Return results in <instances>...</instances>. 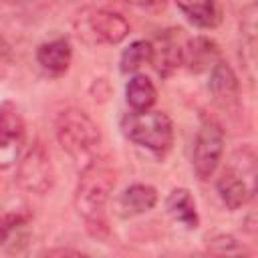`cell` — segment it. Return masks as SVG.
Wrapping results in <instances>:
<instances>
[{
  "instance_id": "obj_13",
  "label": "cell",
  "mask_w": 258,
  "mask_h": 258,
  "mask_svg": "<svg viewBox=\"0 0 258 258\" xmlns=\"http://www.w3.org/2000/svg\"><path fill=\"white\" fill-rule=\"evenodd\" d=\"M165 210H167L169 218L173 222L181 224L185 230H198L200 214H198V206H196V200L189 189H185V187L171 189L165 200Z\"/></svg>"
},
{
  "instance_id": "obj_11",
  "label": "cell",
  "mask_w": 258,
  "mask_h": 258,
  "mask_svg": "<svg viewBox=\"0 0 258 258\" xmlns=\"http://www.w3.org/2000/svg\"><path fill=\"white\" fill-rule=\"evenodd\" d=\"M157 204V189L149 183H133L123 189V194L117 200V210L123 218L141 216L149 210H153Z\"/></svg>"
},
{
  "instance_id": "obj_6",
  "label": "cell",
  "mask_w": 258,
  "mask_h": 258,
  "mask_svg": "<svg viewBox=\"0 0 258 258\" xmlns=\"http://www.w3.org/2000/svg\"><path fill=\"white\" fill-rule=\"evenodd\" d=\"M222 155H224V131L218 121L206 117L198 127L194 139V153H191V161L198 177L204 181L210 179L218 169Z\"/></svg>"
},
{
  "instance_id": "obj_18",
  "label": "cell",
  "mask_w": 258,
  "mask_h": 258,
  "mask_svg": "<svg viewBox=\"0 0 258 258\" xmlns=\"http://www.w3.org/2000/svg\"><path fill=\"white\" fill-rule=\"evenodd\" d=\"M28 224V216L22 212H0V246H6L14 238L18 240Z\"/></svg>"
},
{
  "instance_id": "obj_10",
  "label": "cell",
  "mask_w": 258,
  "mask_h": 258,
  "mask_svg": "<svg viewBox=\"0 0 258 258\" xmlns=\"http://www.w3.org/2000/svg\"><path fill=\"white\" fill-rule=\"evenodd\" d=\"M210 93L214 97V101L224 107V109H230V107H236L238 105V99H240V83H238V77L234 73V69L226 62V60H218L214 64V69L210 71Z\"/></svg>"
},
{
  "instance_id": "obj_1",
  "label": "cell",
  "mask_w": 258,
  "mask_h": 258,
  "mask_svg": "<svg viewBox=\"0 0 258 258\" xmlns=\"http://www.w3.org/2000/svg\"><path fill=\"white\" fill-rule=\"evenodd\" d=\"M115 181V167L105 157H91L89 161H85L79 173V181L75 187V208L85 220L87 230L95 238H103L109 234L105 206L113 194Z\"/></svg>"
},
{
  "instance_id": "obj_5",
  "label": "cell",
  "mask_w": 258,
  "mask_h": 258,
  "mask_svg": "<svg viewBox=\"0 0 258 258\" xmlns=\"http://www.w3.org/2000/svg\"><path fill=\"white\" fill-rule=\"evenodd\" d=\"M16 181L18 185L28 191L42 196L54 183V165L50 153L40 141H34L22 155L16 167Z\"/></svg>"
},
{
  "instance_id": "obj_15",
  "label": "cell",
  "mask_w": 258,
  "mask_h": 258,
  "mask_svg": "<svg viewBox=\"0 0 258 258\" xmlns=\"http://www.w3.org/2000/svg\"><path fill=\"white\" fill-rule=\"evenodd\" d=\"M125 99L133 111H147L157 101V89L147 75H133L125 87Z\"/></svg>"
},
{
  "instance_id": "obj_19",
  "label": "cell",
  "mask_w": 258,
  "mask_h": 258,
  "mask_svg": "<svg viewBox=\"0 0 258 258\" xmlns=\"http://www.w3.org/2000/svg\"><path fill=\"white\" fill-rule=\"evenodd\" d=\"M208 246H212L216 252H226V254L240 248L238 242H236V238H232L230 234H218L214 238H208Z\"/></svg>"
},
{
  "instance_id": "obj_9",
  "label": "cell",
  "mask_w": 258,
  "mask_h": 258,
  "mask_svg": "<svg viewBox=\"0 0 258 258\" xmlns=\"http://www.w3.org/2000/svg\"><path fill=\"white\" fill-rule=\"evenodd\" d=\"M218 60H222L220 46L208 36H194L181 48V64H185L196 75L212 71Z\"/></svg>"
},
{
  "instance_id": "obj_20",
  "label": "cell",
  "mask_w": 258,
  "mask_h": 258,
  "mask_svg": "<svg viewBox=\"0 0 258 258\" xmlns=\"http://www.w3.org/2000/svg\"><path fill=\"white\" fill-rule=\"evenodd\" d=\"M135 2L141 8L149 10V12H159V10H163L167 6V0H135Z\"/></svg>"
},
{
  "instance_id": "obj_22",
  "label": "cell",
  "mask_w": 258,
  "mask_h": 258,
  "mask_svg": "<svg viewBox=\"0 0 258 258\" xmlns=\"http://www.w3.org/2000/svg\"><path fill=\"white\" fill-rule=\"evenodd\" d=\"M42 256H83V254L71 248H54V250H44Z\"/></svg>"
},
{
  "instance_id": "obj_8",
  "label": "cell",
  "mask_w": 258,
  "mask_h": 258,
  "mask_svg": "<svg viewBox=\"0 0 258 258\" xmlns=\"http://www.w3.org/2000/svg\"><path fill=\"white\" fill-rule=\"evenodd\" d=\"M85 26L89 28V32L93 34L95 40L105 42V44H119L131 32L127 18L111 8L89 10L85 16Z\"/></svg>"
},
{
  "instance_id": "obj_2",
  "label": "cell",
  "mask_w": 258,
  "mask_h": 258,
  "mask_svg": "<svg viewBox=\"0 0 258 258\" xmlns=\"http://www.w3.org/2000/svg\"><path fill=\"white\" fill-rule=\"evenodd\" d=\"M54 135L62 151L75 161H89L101 143L99 125L77 107H69L58 113Z\"/></svg>"
},
{
  "instance_id": "obj_16",
  "label": "cell",
  "mask_w": 258,
  "mask_h": 258,
  "mask_svg": "<svg viewBox=\"0 0 258 258\" xmlns=\"http://www.w3.org/2000/svg\"><path fill=\"white\" fill-rule=\"evenodd\" d=\"M151 64L161 79H169L181 67V46H177L169 38H163L157 46L153 44Z\"/></svg>"
},
{
  "instance_id": "obj_21",
  "label": "cell",
  "mask_w": 258,
  "mask_h": 258,
  "mask_svg": "<svg viewBox=\"0 0 258 258\" xmlns=\"http://www.w3.org/2000/svg\"><path fill=\"white\" fill-rule=\"evenodd\" d=\"M10 58H12V46H10V42L6 40V36L0 34V62L10 60Z\"/></svg>"
},
{
  "instance_id": "obj_3",
  "label": "cell",
  "mask_w": 258,
  "mask_h": 258,
  "mask_svg": "<svg viewBox=\"0 0 258 258\" xmlns=\"http://www.w3.org/2000/svg\"><path fill=\"white\" fill-rule=\"evenodd\" d=\"M218 196L228 210H240L256 194V155L244 145L232 155V161L216 181Z\"/></svg>"
},
{
  "instance_id": "obj_4",
  "label": "cell",
  "mask_w": 258,
  "mask_h": 258,
  "mask_svg": "<svg viewBox=\"0 0 258 258\" xmlns=\"http://www.w3.org/2000/svg\"><path fill=\"white\" fill-rule=\"evenodd\" d=\"M123 135L135 145L165 155L173 145V123L163 111H133L121 119Z\"/></svg>"
},
{
  "instance_id": "obj_17",
  "label": "cell",
  "mask_w": 258,
  "mask_h": 258,
  "mask_svg": "<svg viewBox=\"0 0 258 258\" xmlns=\"http://www.w3.org/2000/svg\"><path fill=\"white\" fill-rule=\"evenodd\" d=\"M153 54V44L149 40H133L127 48H123L121 58H119V69L121 73H135L143 64L151 62Z\"/></svg>"
},
{
  "instance_id": "obj_14",
  "label": "cell",
  "mask_w": 258,
  "mask_h": 258,
  "mask_svg": "<svg viewBox=\"0 0 258 258\" xmlns=\"http://www.w3.org/2000/svg\"><path fill=\"white\" fill-rule=\"evenodd\" d=\"M175 4L198 28H214L220 22V8L216 0H175Z\"/></svg>"
},
{
  "instance_id": "obj_12",
  "label": "cell",
  "mask_w": 258,
  "mask_h": 258,
  "mask_svg": "<svg viewBox=\"0 0 258 258\" xmlns=\"http://www.w3.org/2000/svg\"><path fill=\"white\" fill-rule=\"evenodd\" d=\"M73 60V46L67 38H54L38 44L36 62L50 75H64Z\"/></svg>"
},
{
  "instance_id": "obj_7",
  "label": "cell",
  "mask_w": 258,
  "mask_h": 258,
  "mask_svg": "<svg viewBox=\"0 0 258 258\" xmlns=\"http://www.w3.org/2000/svg\"><path fill=\"white\" fill-rule=\"evenodd\" d=\"M26 135V123L16 103H0V167L6 169L16 161L20 143Z\"/></svg>"
}]
</instances>
